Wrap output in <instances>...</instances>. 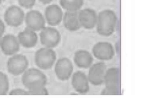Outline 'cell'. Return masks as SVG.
Here are the masks:
<instances>
[{"label":"cell","instance_id":"24","mask_svg":"<svg viewBox=\"0 0 152 100\" xmlns=\"http://www.w3.org/2000/svg\"><path fill=\"white\" fill-rule=\"evenodd\" d=\"M9 94H11V95H16V94L17 95H26V94H29V93H28L27 90L18 88H15V90H12L11 91H9Z\"/></svg>","mask_w":152,"mask_h":100},{"label":"cell","instance_id":"26","mask_svg":"<svg viewBox=\"0 0 152 100\" xmlns=\"http://www.w3.org/2000/svg\"><path fill=\"white\" fill-rule=\"evenodd\" d=\"M113 48H114V51H116V54L119 55L120 53H121V42L120 41H117L116 44H115V46H114Z\"/></svg>","mask_w":152,"mask_h":100},{"label":"cell","instance_id":"17","mask_svg":"<svg viewBox=\"0 0 152 100\" xmlns=\"http://www.w3.org/2000/svg\"><path fill=\"white\" fill-rule=\"evenodd\" d=\"M105 87L121 88V72L120 69L116 67H112L107 69L104 77V84Z\"/></svg>","mask_w":152,"mask_h":100},{"label":"cell","instance_id":"22","mask_svg":"<svg viewBox=\"0 0 152 100\" xmlns=\"http://www.w3.org/2000/svg\"><path fill=\"white\" fill-rule=\"evenodd\" d=\"M101 94L104 95H119L121 94V88L113 87H105L101 91Z\"/></svg>","mask_w":152,"mask_h":100},{"label":"cell","instance_id":"12","mask_svg":"<svg viewBox=\"0 0 152 100\" xmlns=\"http://www.w3.org/2000/svg\"><path fill=\"white\" fill-rule=\"evenodd\" d=\"M80 26L85 29H93L97 24L98 14L93 9L85 8L77 11Z\"/></svg>","mask_w":152,"mask_h":100},{"label":"cell","instance_id":"14","mask_svg":"<svg viewBox=\"0 0 152 100\" xmlns=\"http://www.w3.org/2000/svg\"><path fill=\"white\" fill-rule=\"evenodd\" d=\"M63 11L62 8L58 5H50L45 10V20L46 23L50 26H57L60 24L63 18Z\"/></svg>","mask_w":152,"mask_h":100},{"label":"cell","instance_id":"3","mask_svg":"<svg viewBox=\"0 0 152 100\" xmlns=\"http://www.w3.org/2000/svg\"><path fill=\"white\" fill-rule=\"evenodd\" d=\"M35 64L41 70L51 69L56 61V54L50 48H41L35 53Z\"/></svg>","mask_w":152,"mask_h":100},{"label":"cell","instance_id":"25","mask_svg":"<svg viewBox=\"0 0 152 100\" xmlns=\"http://www.w3.org/2000/svg\"><path fill=\"white\" fill-rule=\"evenodd\" d=\"M5 32V23L2 20H0V38L4 36Z\"/></svg>","mask_w":152,"mask_h":100},{"label":"cell","instance_id":"5","mask_svg":"<svg viewBox=\"0 0 152 100\" xmlns=\"http://www.w3.org/2000/svg\"><path fill=\"white\" fill-rule=\"evenodd\" d=\"M40 41L46 48H56L61 41V34L54 26H45L40 31Z\"/></svg>","mask_w":152,"mask_h":100},{"label":"cell","instance_id":"7","mask_svg":"<svg viewBox=\"0 0 152 100\" xmlns=\"http://www.w3.org/2000/svg\"><path fill=\"white\" fill-rule=\"evenodd\" d=\"M107 69V65L103 61L92 63L90 67L88 68L87 74L89 83L93 86H102L104 84V77H105Z\"/></svg>","mask_w":152,"mask_h":100},{"label":"cell","instance_id":"19","mask_svg":"<svg viewBox=\"0 0 152 100\" xmlns=\"http://www.w3.org/2000/svg\"><path fill=\"white\" fill-rule=\"evenodd\" d=\"M60 7L65 11H80L83 6V0H59Z\"/></svg>","mask_w":152,"mask_h":100},{"label":"cell","instance_id":"28","mask_svg":"<svg viewBox=\"0 0 152 100\" xmlns=\"http://www.w3.org/2000/svg\"><path fill=\"white\" fill-rule=\"evenodd\" d=\"M0 44H1V38H0Z\"/></svg>","mask_w":152,"mask_h":100},{"label":"cell","instance_id":"15","mask_svg":"<svg viewBox=\"0 0 152 100\" xmlns=\"http://www.w3.org/2000/svg\"><path fill=\"white\" fill-rule=\"evenodd\" d=\"M18 40L20 42V45L25 49H31L34 48L38 43V35L36 31L32 30L30 28H24L23 31H20L18 34Z\"/></svg>","mask_w":152,"mask_h":100},{"label":"cell","instance_id":"1","mask_svg":"<svg viewBox=\"0 0 152 100\" xmlns=\"http://www.w3.org/2000/svg\"><path fill=\"white\" fill-rule=\"evenodd\" d=\"M117 24V16L114 11L106 9L98 14L96 30L99 35L103 37H109L115 31Z\"/></svg>","mask_w":152,"mask_h":100},{"label":"cell","instance_id":"11","mask_svg":"<svg viewBox=\"0 0 152 100\" xmlns=\"http://www.w3.org/2000/svg\"><path fill=\"white\" fill-rule=\"evenodd\" d=\"M20 42L18 40V37L13 34L4 35L1 38V44H0V49L2 53L5 55H14L18 53L20 51Z\"/></svg>","mask_w":152,"mask_h":100},{"label":"cell","instance_id":"13","mask_svg":"<svg viewBox=\"0 0 152 100\" xmlns=\"http://www.w3.org/2000/svg\"><path fill=\"white\" fill-rule=\"evenodd\" d=\"M71 84L74 90L80 94H85L89 91L90 83L88 81L87 75H85L83 71H77L72 74Z\"/></svg>","mask_w":152,"mask_h":100},{"label":"cell","instance_id":"6","mask_svg":"<svg viewBox=\"0 0 152 100\" xmlns=\"http://www.w3.org/2000/svg\"><path fill=\"white\" fill-rule=\"evenodd\" d=\"M25 14L21 7L12 5L6 9L4 13V21L11 27H18L23 24Z\"/></svg>","mask_w":152,"mask_h":100},{"label":"cell","instance_id":"27","mask_svg":"<svg viewBox=\"0 0 152 100\" xmlns=\"http://www.w3.org/2000/svg\"><path fill=\"white\" fill-rule=\"evenodd\" d=\"M38 1H40L42 4H50V3L51 1H53V0H38Z\"/></svg>","mask_w":152,"mask_h":100},{"label":"cell","instance_id":"2","mask_svg":"<svg viewBox=\"0 0 152 100\" xmlns=\"http://www.w3.org/2000/svg\"><path fill=\"white\" fill-rule=\"evenodd\" d=\"M47 76L39 68H27L21 77V83L26 90L35 87L47 86Z\"/></svg>","mask_w":152,"mask_h":100},{"label":"cell","instance_id":"20","mask_svg":"<svg viewBox=\"0 0 152 100\" xmlns=\"http://www.w3.org/2000/svg\"><path fill=\"white\" fill-rule=\"evenodd\" d=\"M10 83L8 76L0 71V95H5L9 92Z\"/></svg>","mask_w":152,"mask_h":100},{"label":"cell","instance_id":"10","mask_svg":"<svg viewBox=\"0 0 152 100\" xmlns=\"http://www.w3.org/2000/svg\"><path fill=\"white\" fill-rule=\"evenodd\" d=\"M74 66L68 57H61L55 61L54 73L60 81H68L72 77Z\"/></svg>","mask_w":152,"mask_h":100},{"label":"cell","instance_id":"21","mask_svg":"<svg viewBox=\"0 0 152 100\" xmlns=\"http://www.w3.org/2000/svg\"><path fill=\"white\" fill-rule=\"evenodd\" d=\"M29 94H33V95H47L49 94V90L46 86H39V87H35L30 90H27Z\"/></svg>","mask_w":152,"mask_h":100},{"label":"cell","instance_id":"23","mask_svg":"<svg viewBox=\"0 0 152 100\" xmlns=\"http://www.w3.org/2000/svg\"><path fill=\"white\" fill-rule=\"evenodd\" d=\"M18 4L21 8L24 9H31L35 5L36 0H18Z\"/></svg>","mask_w":152,"mask_h":100},{"label":"cell","instance_id":"18","mask_svg":"<svg viewBox=\"0 0 152 100\" xmlns=\"http://www.w3.org/2000/svg\"><path fill=\"white\" fill-rule=\"evenodd\" d=\"M74 62L79 68L87 69L93 63V55L86 50H79L74 54Z\"/></svg>","mask_w":152,"mask_h":100},{"label":"cell","instance_id":"8","mask_svg":"<svg viewBox=\"0 0 152 100\" xmlns=\"http://www.w3.org/2000/svg\"><path fill=\"white\" fill-rule=\"evenodd\" d=\"M115 54L114 48L109 42H98L92 48V55L100 61L110 60Z\"/></svg>","mask_w":152,"mask_h":100},{"label":"cell","instance_id":"4","mask_svg":"<svg viewBox=\"0 0 152 100\" xmlns=\"http://www.w3.org/2000/svg\"><path fill=\"white\" fill-rule=\"evenodd\" d=\"M28 59L26 57L20 54L11 55L7 61V70L13 76L23 75L25 70L28 68Z\"/></svg>","mask_w":152,"mask_h":100},{"label":"cell","instance_id":"16","mask_svg":"<svg viewBox=\"0 0 152 100\" xmlns=\"http://www.w3.org/2000/svg\"><path fill=\"white\" fill-rule=\"evenodd\" d=\"M62 23L64 27L67 29L68 31H77L81 27L80 21H79V16H77V12L76 11H66L63 14V18Z\"/></svg>","mask_w":152,"mask_h":100},{"label":"cell","instance_id":"9","mask_svg":"<svg viewBox=\"0 0 152 100\" xmlns=\"http://www.w3.org/2000/svg\"><path fill=\"white\" fill-rule=\"evenodd\" d=\"M24 23L26 27L32 29L34 31H41L46 26L45 16L37 10H30L25 14Z\"/></svg>","mask_w":152,"mask_h":100}]
</instances>
